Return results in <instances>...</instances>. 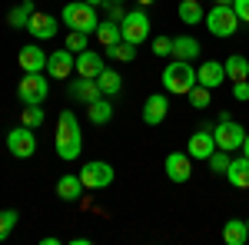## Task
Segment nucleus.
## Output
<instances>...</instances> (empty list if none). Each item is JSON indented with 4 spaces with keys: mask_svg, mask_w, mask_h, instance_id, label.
<instances>
[{
    "mask_svg": "<svg viewBox=\"0 0 249 245\" xmlns=\"http://www.w3.org/2000/svg\"><path fill=\"white\" fill-rule=\"evenodd\" d=\"M113 166L110 163H103V159H90L83 169H80V182H83V189H107L113 186Z\"/></svg>",
    "mask_w": 249,
    "mask_h": 245,
    "instance_id": "8",
    "label": "nucleus"
},
{
    "mask_svg": "<svg viewBox=\"0 0 249 245\" xmlns=\"http://www.w3.org/2000/svg\"><path fill=\"white\" fill-rule=\"evenodd\" d=\"M232 96L246 103V99H249V80H239V83H232Z\"/></svg>",
    "mask_w": 249,
    "mask_h": 245,
    "instance_id": "38",
    "label": "nucleus"
},
{
    "mask_svg": "<svg viewBox=\"0 0 249 245\" xmlns=\"http://www.w3.org/2000/svg\"><path fill=\"white\" fill-rule=\"evenodd\" d=\"M206 163H210V172H216V176H226V169H230V152L226 149H213V156L210 159H206Z\"/></svg>",
    "mask_w": 249,
    "mask_h": 245,
    "instance_id": "32",
    "label": "nucleus"
},
{
    "mask_svg": "<svg viewBox=\"0 0 249 245\" xmlns=\"http://www.w3.org/2000/svg\"><path fill=\"white\" fill-rule=\"evenodd\" d=\"M163 86H166L170 93L186 96L193 86H196V70H193V63H186V60L170 63V66L163 70Z\"/></svg>",
    "mask_w": 249,
    "mask_h": 245,
    "instance_id": "3",
    "label": "nucleus"
},
{
    "mask_svg": "<svg viewBox=\"0 0 249 245\" xmlns=\"http://www.w3.org/2000/svg\"><path fill=\"white\" fill-rule=\"evenodd\" d=\"M50 96V86H47V76L43 73H23L17 86V99L23 106H43V99Z\"/></svg>",
    "mask_w": 249,
    "mask_h": 245,
    "instance_id": "5",
    "label": "nucleus"
},
{
    "mask_svg": "<svg viewBox=\"0 0 249 245\" xmlns=\"http://www.w3.org/2000/svg\"><path fill=\"white\" fill-rule=\"evenodd\" d=\"M100 7H103V10H107V20H113V23H120V20L126 17V14H123V7H120V3H116V0H103V3H100Z\"/></svg>",
    "mask_w": 249,
    "mask_h": 245,
    "instance_id": "35",
    "label": "nucleus"
},
{
    "mask_svg": "<svg viewBox=\"0 0 249 245\" xmlns=\"http://www.w3.org/2000/svg\"><path fill=\"white\" fill-rule=\"evenodd\" d=\"M226 179H230V186H236V189H249V159H246V156L230 163Z\"/></svg>",
    "mask_w": 249,
    "mask_h": 245,
    "instance_id": "23",
    "label": "nucleus"
},
{
    "mask_svg": "<svg viewBox=\"0 0 249 245\" xmlns=\"http://www.w3.org/2000/svg\"><path fill=\"white\" fill-rule=\"evenodd\" d=\"M87 3H93V7H100V3H103V0H87Z\"/></svg>",
    "mask_w": 249,
    "mask_h": 245,
    "instance_id": "41",
    "label": "nucleus"
},
{
    "mask_svg": "<svg viewBox=\"0 0 249 245\" xmlns=\"http://www.w3.org/2000/svg\"><path fill=\"white\" fill-rule=\"evenodd\" d=\"M223 242L226 245H246L249 242V229L243 219H230L223 222Z\"/></svg>",
    "mask_w": 249,
    "mask_h": 245,
    "instance_id": "20",
    "label": "nucleus"
},
{
    "mask_svg": "<svg viewBox=\"0 0 249 245\" xmlns=\"http://www.w3.org/2000/svg\"><path fill=\"white\" fill-rule=\"evenodd\" d=\"M213 139H216V149H243V139H246V130L236 123V119H219L213 126Z\"/></svg>",
    "mask_w": 249,
    "mask_h": 245,
    "instance_id": "6",
    "label": "nucleus"
},
{
    "mask_svg": "<svg viewBox=\"0 0 249 245\" xmlns=\"http://www.w3.org/2000/svg\"><path fill=\"white\" fill-rule=\"evenodd\" d=\"M243 156L249 159V132H246V139H243Z\"/></svg>",
    "mask_w": 249,
    "mask_h": 245,
    "instance_id": "39",
    "label": "nucleus"
},
{
    "mask_svg": "<svg viewBox=\"0 0 249 245\" xmlns=\"http://www.w3.org/2000/svg\"><path fill=\"white\" fill-rule=\"evenodd\" d=\"M206 30H210L213 37H232V33L239 30L236 10H232L230 3H216L210 14H206Z\"/></svg>",
    "mask_w": 249,
    "mask_h": 245,
    "instance_id": "4",
    "label": "nucleus"
},
{
    "mask_svg": "<svg viewBox=\"0 0 249 245\" xmlns=\"http://www.w3.org/2000/svg\"><path fill=\"white\" fill-rule=\"evenodd\" d=\"M87 116H90L93 126H107V123L113 119V103H110V96H100L93 103H87Z\"/></svg>",
    "mask_w": 249,
    "mask_h": 245,
    "instance_id": "18",
    "label": "nucleus"
},
{
    "mask_svg": "<svg viewBox=\"0 0 249 245\" xmlns=\"http://www.w3.org/2000/svg\"><path fill=\"white\" fill-rule=\"evenodd\" d=\"M63 47H67L70 53H83V50L90 47V33H80V30H70V37L63 40Z\"/></svg>",
    "mask_w": 249,
    "mask_h": 245,
    "instance_id": "33",
    "label": "nucleus"
},
{
    "mask_svg": "<svg viewBox=\"0 0 249 245\" xmlns=\"http://www.w3.org/2000/svg\"><path fill=\"white\" fill-rule=\"evenodd\" d=\"M57 196L63 202H80V196H83V182H80V176H63L57 182Z\"/></svg>",
    "mask_w": 249,
    "mask_h": 245,
    "instance_id": "24",
    "label": "nucleus"
},
{
    "mask_svg": "<svg viewBox=\"0 0 249 245\" xmlns=\"http://www.w3.org/2000/svg\"><path fill=\"white\" fill-rule=\"evenodd\" d=\"M63 23H67L70 30H80V33H96V27H100V14H96L93 3H87V0H73V3L63 7Z\"/></svg>",
    "mask_w": 249,
    "mask_h": 245,
    "instance_id": "2",
    "label": "nucleus"
},
{
    "mask_svg": "<svg viewBox=\"0 0 249 245\" xmlns=\"http://www.w3.org/2000/svg\"><path fill=\"white\" fill-rule=\"evenodd\" d=\"M163 169L170 176V182H190L193 179V156L190 152H170L166 156V163H163Z\"/></svg>",
    "mask_w": 249,
    "mask_h": 245,
    "instance_id": "10",
    "label": "nucleus"
},
{
    "mask_svg": "<svg viewBox=\"0 0 249 245\" xmlns=\"http://www.w3.org/2000/svg\"><path fill=\"white\" fill-rule=\"evenodd\" d=\"M107 57L116 60V63H133L136 60V43L120 40V43H113V47H107Z\"/></svg>",
    "mask_w": 249,
    "mask_h": 245,
    "instance_id": "27",
    "label": "nucleus"
},
{
    "mask_svg": "<svg viewBox=\"0 0 249 245\" xmlns=\"http://www.w3.org/2000/svg\"><path fill=\"white\" fill-rule=\"evenodd\" d=\"M186 99H190L193 110H206V106L213 103V90H210V86H203V83H196L190 93H186Z\"/></svg>",
    "mask_w": 249,
    "mask_h": 245,
    "instance_id": "30",
    "label": "nucleus"
},
{
    "mask_svg": "<svg viewBox=\"0 0 249 245\" xmlns=\"http://www.w3.org/2000/svg\"><path fill=\"white\" fill-rule=\"evenodd\" d=\"M14 226H17V212H14V209H3V212H0V242L14 232Z\"/></svg>",
    "mask_w": 249,
    "mask_h": 245,
    "instance_id": "34",
    "label": "nucleus"
},
{
    "mask_svg": "<svg viewBox=\"0 0 249 245\" xmlns=\"http://www.w3.org/2000/svg\"><path fill=\"white\" fill-rule=\"evenodd\" d=\"M179 20H183L186 27L199 23V20H206L203 7H199V0H183V3H179Z\"/></svg>",
    "mask_w": 249,
    "mask_h": 245,
    "instance_id": "29",
    "label": "nucleus"
},
{
    "mask_svg": "<svg viewBox=\"0 0 249 245\" xmlns=\"http://www.w3.org/2000/svg\"><path fill=\"white\" fill-rule=\"evenodd\" d=\"M70 93H73V99H80V103H93V99H100V86H96V80H90V76H80L77 83L70 86Z\"/></svg>",
    "mask_w": 249,
    "mask_h": 245,
    "instance_id": "22",
    "label": "nucleus"
},
{
    "mask_svg": "<svg viewBox=\"0 0 249 245\" xmlns=\"http://www.w3.org/2000/svg\"><path fill=\"white\" fill-rule=\"evenodd\" d=\"M223 80H226V66H223V60H206V63H199V70H196V83H203V86H223Z\"/></svg>",
    "mask_w": 249,
    "mask_h": 245,
    "instance_id": "16",
    "label": "nucleus"
},
{
    "mask_svg": "<svg viewBox=\"0 0 249 245\" xmlns=\"http://www.w3.org/2000/svg\"><path fill=\"white\" fill-rule=\"evenodd\" d=\"M53 149L63 163H73L80 159V152H83V132H80V119L77 113H70V110H63L57 116V136H53Z\"/></svg>",
    "mask_w": 249,
    "mask_h": 245,
    "instance_id": "1",
    "label": "nucleus"
},
{
    "mask_svg": "<svg viewBox=\"0 0 249 245\" xmlns=\"http://www.w3.org/2000/svg\"><path fill=\"white\" fill-rule=\"evenodd\" d=\"M30 17H34V3H30V0H20L17 7H14V10L7 14V23H10L14 30H27Z\"/></svg>",
    "mask_w": 249,
    "mask_h": 245,
    "instance_id": "26",
    "label": "nucleus"
},
{
    "mask_svg": "<svg viewBox=\"0 0 249 245\" xmlns=\"http://www.w3.org/2000/svg\"><path fill=\"white\" fill-rule=\"evenodd\" d=\"M232 10H236L239 23H249V0H232Z\"/></svg>",
    "mask_w": 249,
    "mask_h": 245,
    "instance_id": "37",
    "label": "nucleus"
},
{
    "mask_svg": "<svg viewBox=\"0 0 249 245\" xmlns=\"http://www.w3.org/2000/svg\"><path fill=\"white\" fill-rule=\"evenodd\" d=\"M136 3H140V7H150V3H156V0H136Z\"/></svg>",
    "mask_w": 249,
    "mask_h": 245,
    "instance_id": "40",
    "label": "nucleus"
},
{
    "mask_svg": "<svg viewBox=\"0 0 249 245\" xmlns=\"http://www.w3.org/2000/svg\"><path fill=\"white\" fill-rule=\"evenodd\" d=\"M103 70H107V60L100 57V53H93L90 47H87L83 53H77V73H80V76H90V80H96Z\"/></svg>",
    "mask_w": 249,
    "mask_h": 245,
    "instance_id": "17",
    "label": "nucleus"
},
{
    "mask_svg": "<svg viewBox=\"0 0 249 245\" xmlns=\"http://www.w3.org/2000/svg\"><path fill=\"white\" fill-rule=\"evenodd\" d=\"M120 37L126 40V43H136V47L150 37V17H146V10H130L126 17L120 20Z\"/></svg>",
    "mask_w": 249,
    "mask_h": 245,
    "instance_id": "7",
    "label": "nucleus"
},
{
    "mask_svg": "<svg viewBox=\"0 0 249 245\" xmlns=\"http://www.w3.org/2000/svg\"><path fill=\"white\" fill-rule=\"evenodd\" d=\"M47 57H50V53H43L37 43H27V47H20L17 63H20L23 73H43V70H47Z\"/></svg>",
    "mask_w": 249,
    "mask_h": 245,
    "instance_id": "13",
    "label": "nucleus"
},
{
    "mask_svg": "<svg viewBox=\"0 0 249 245\" xmlns=\"http://www.w3.org/2000/svg\"><path fill=\"white\" fill-rule=\"evenodd\" d=\"M223 66H226V80L230 83H239V80H249V60L243 53H232V57L223 60Z\"/></svg>",
    "mask_w": 249,
    "mask_h": 245,
    "instance_id": "21",
    "label": "nucleus"
},
{
    "mask_svg": "<svg viewBox=\"0 0 249 245\" xmlns=\"http://www.w3.org/2000/svg\"><path fill=\"white\" fill-rule=\"evenodd\" d=\"M153 53L156 57H170L173 53V37H156L153 40Z\"/></svg>",
    "mask_w": 249,
    "mask_h": 245,
    "instance_id": "36",
    "label": "nucleus"
},
{
    "mask_svg": "<svg viewBox=\"0 0 249 245\" xmlns=\"http://www.w3.org/2000/svg\"><path fill=\"white\" fill-rule=\"evenodd\" d=\"M73 70H77V53H70L67 47L47 57V73L53 76V80H67Z\"/></svg>",
    "mask_w": 249,
    "mask_h": 245,
    "instance_id": "12",
    "label": "nucleus"
},
{
    "mask_svg": "<svg viewBox=\"0 0 249 245\" xmlns=\"http://www.w3.org/2000/svg\"><path fill=\"white\" fill-rule=\"evenodd\" d=\"M246 229H249V219H246Z\"/></svg>",
    "mask_w": 249,
    "mask_h": 245,
    "instance_id": "43",
    "label": "nucleus"
},
{
    "mask_svg": "<svg viewBox=\"0 0 249 245\" xmlns=\"http://www.w3.org/2000/svg\"><path fill=\"white\" fill-rule=\"evenodd\" d=\"M213 149H216V139H213V126L210 123H203L199 130L190 136V146H186V152H190L193 159H210Z\"/></svg>",
    "mask_w": 249,
    "mask_h": 245,
    "instance_id": "11",
    "label": "nucleus"
},
{
    "mask_svg": "<svg viewBox=\"0 0 249 245\" xmlns=\"http://www.w3.org/2000/svg\"><path fill=\"white\" fill-rule=\"evenodd\" d=\"M216 3H230V7H232V0H216Z\"/></svg>",
    "mask_w": 249,
    "mask_h": 245,
    "instance_id": "42",
    "label": "nucleus"
},
{
    "mask_svg": "<svg viewBox=\"0 0 249 245\" xmlns=\"http://www.w3.org/2000/svg\"><path fill=\"white\" fill-rule=\"evenodd\" d=\"M43 106H23V113H20V123L23 126H30V130H40L43 126Z\"/></svg>",
    "mask_w": 249,
    "mask_h": 245,
    "instance_id": "31",
    "label": "nucleus"
},
{
    "mask_svg": "<svg viewBox=\"0 0 249 245\" xmlns=\"http://www.w3.org/2000/svg\"><path fill=\"white\" fill-rule=\"evenodd\" d=\"M173 60H186V63H193V60L199 57V40L196 37H173Z\"/></svg>",
    "mask_w": 249,
    "mask_h": 245,
    "instance_id": "19",
    "label": "nucleus"
},
{
    "mask_svg": "<svg viewBox=\"0 0 249 245\" xmlns=\"http://www.w3.org/2000/svg\"><path fill=\"white\" fill-rule=\"evenodd\" d=\"M116 3H123V0H116Z\"/></svg>",
    "mask_w": 249,
    "mask_h": 245,
    "instance_id": "44",
    "label": "nucleus"
},
{
    "mask_svg": "<svg viewBox=\"0 0 249 245\" xmlns=\"http://www.w3.org/2000/svg\"><path fill=\"white\" fill-rule=\"evenodd\" d=\"M7 149H10V156H17V159H30L37 152V136H34V130L23 126V123H20L17 130H10L7 132Z\"/></svg>",
    "mask_w": 249,
    "mask_h": 245,
    "instance_id": "9",
    "label": "nucleus"
},
{
    "mask_svg": "<svg viewBox=\"0 0 249 245\" xmlns=\"http://www.w3.org/2000/svg\"><path fill=\"white\" fill-rule=\"evenodd\" d=\"M27 30L34 33L37 40H53L60 30V20L53 17V14H37L34 10V17H30V23H27Z\"/></svg>",
    "mask_w": 249,
    "mask_h": 245,
    "instance_id": "15",
    "label": "nucleus"
},
{
    "mask_svg": "<svg viewBox=\"0 0 249 245\" xmlns=\"http://www.w3.org/2000/svg\"><path fill=\"white\" fill-rule=\"evenodd\" d=\"M96 86H100V93H103V96H110V99H113V96L123 90V76L116 73V70H110V66H107L103 73L96 76Z\"/></svg>",
    "mask_w": 249,
    "mask_h": 245,
    "instance_id": "25",
    "label": "nucleus"
},
{
    "mask_svg": "<svg viewBox=\"0 0 249 245\" xmlns=\"http://www.w3.org/2000/svg\"><path fill=\"white\" fill-rule=\"evenodd\" d=\"M96 40L103 43V47H113V43H120V23H113V20H100V27H96Z\"/></svg>",
    "mask_w": 249,
    "mask_h": 245,
    "instance_id": "28",
    "label": "nucleus"
},
{
    "mask_svg": "<svg viewBox=\"0 0 249 245\" xmlns=\"http://www.w3.org/2000/svg\"><path fill=\"white\" fill-rule=\"evenodd\" d=\"M166 116H170V99L163 93H150L146 103H143V123L146 126H160Z\"/></svg>",
    "mask_w": 249,
    "mask_h": 245,
    "instance_id": "14",
    "label": "nucleus"
}]
</instances>
